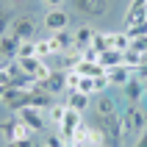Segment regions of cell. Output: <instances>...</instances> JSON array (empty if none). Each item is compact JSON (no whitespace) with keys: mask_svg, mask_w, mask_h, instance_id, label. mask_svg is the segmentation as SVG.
Here are the masks:
<instances>
[{"mask_svg":"<svg viewBox=\"0 0 147 147\" xmlns=\"http://www.w3.org/2000/svg\"><path fill=\"white\" fill-rule=\"evenodd\" d=\"M144 131H147V114L139 106H131L122 114V139H136Z\"/></svg>","mask_w":147,"mask_h":147,"instance_id":"6da1fadb","label":"cell"},{"mask_svg":"<svg viewBox=\"0 0 147 147\" xmlns=\"http://www.w3.org/2000/svg\"><path fill=\"white\" fill-rule=\"evenodd\" d=\"M100 131L106 136V147H119L122 144V117L111 114V117H100Z\"/></svg>","mask_w":147,"mask_h":147,"instance_id":"7a4b0ae2","label":"cell"},{"mask_svg":"<svg viewBox=\"0 0 147 147\" xmlns=\"http://www.w3.org/2000/svg\"><path fill=\"white\" fill-rule=\"evenodd\" d=\"M72 8L78 11V14L94 20V17H106L108 14L111 0H72Z\"/></svg>","mask_w":147,"mask_h":147,"instance_id":"3957f363","label":"cell"},{"mask_svg":"<svg viewBox=\"0 0 147 147\" xmlns=\"http://www.w3.org/2000/svg\"><path fill=\"white\" fill-rule=\"evenodd\" d=\"M0 133L6 136V142H22V139H31V128L20 119V117H14V119H6V122L0 125Z\"/></svg>","mask_w":147,"mask_h":147,"instance_id":"277c9868","label":"cell"},{"mask_svg":"<svg viewBox=\"0 0 147 147\" xmlns=\"http://www.w3.org/2000/svg\"><path fill=\"white\" fill-rule=\"evenodd\" d=\"M17 117H20V119H22V122L28 125L33 133H42L45 128H47V122H50L45 111H39V108H31V106L20 108V111H17Z\"/></svg>","mask_w":147,"mask_h":147,"instance_id":"5b68a950","label":"cell"},{"mask_svg":"<svg viewBox=\"0 0 147 147\" xmlns=\"http://www.w3.org/2000/svg\"><path fill=\"white\" fill-rule=\"evenodd\" d=\"M8 33L17 36L20 42H33V33H36V22L31 17H14L11 25H8Z\"/></svg>","mask_w":147,"mask_h":147,"instance_id":"8992f818","label":"cell"},{"mask_svg":"<svg viewBox=\"0 0 147 147\" xmlns=\"http://www.w3.org/2000/svg\"><path fill=\"white\" fill-rule=\"evenodd\" d=\"M81 122H83V114L67 106V114H64V119H61V125H58V136L64 142H72V133H75V128Z\"/></svg>","mask_w":147,"mask_h":147,"instance_id":"52a82bcc","label":"cell"},{"mask_svg":"<svg viewBox=\"0 0 147 147\" xmlns=\"http://www.w3.org/2000/svg\"><path fill=\"white\" fill-rule=\"evenodd\" d=\"M3 106L8 108V111H20V108L28 106V92L25 89H17V86H6V92H3V100H0Z\"/></svg>","mask_w":147,"mask_h":147,"instance_id":"ba28073f","label":"cell"},{"mask_svg":"<svg viewBox=\"0 0 147 147\" xmlns=\"http://www.w3.org/2000/svg\"><path fill=\"white\" fill-rule=\"evenodd\" d=\"M67 28H69V14L64 8H50L45 14V31L58 33V31H67Z\"/></svg>","mask_w":147,"mask_h":147,"instance_id":"9c48e42d","label":"cell"},{"mask_svg":"<svg viewBox=\"0 0 147 147\" xmlns=\"http://www.w3.org/2000/svg\"><path fill=\"white\" fill-rule=\"evenodd\" d=\"M42 92H47V94H61V92H67V72L64 69H56L47 81L42 83Z\"/></svg>","mask_w":147,"mask_h":147,"instance_id":"30bf717a","label":"cell"},{"mask_svg":"<svg viewBox=\"0 0 147 147\" xmlns=\"http://www.w3.org/2000/svg\"><path fill=\"white\" fill-rule=\"evenodd\" d=\"M106 78H108V83H111V86H125V83L133 78V69H131V67H125V64H119V67L106 69Z\"/></svg>","mask_w":147,"mask_h":147,"instance_id":"8fae6325","label":"cell"},{"mask_svg":"<svg viewBox=\"0 0 147 147\" xmlns=\"http://www.w3.org/2000/svg\"><path fill=\"white\" fill-rule=\"evenodd\" d=\"M122 89H125V97H128V103H131V106H136V100L144 97V81H139V78H136V72H133V78L125 83Z\"/></svg>","mask_w":147,"mask_h":147,"instance_id":"7c38bea8","label":"cell"},{"mask_svg":"<svg viewBox=\"0 0 147 147\" xmlns=\"http://www.w3.org/2000/svg\"><path fill=\"white\" fill-rule=\"evenodd\" d=\"M108 47L119 50V53L131 50V33L128 31H108Z\"/></svg>","mask_w":147,"mask_h":147,"instance_id":"4fadbf2b","label":"cell"},{"mask_svg":"<svg viewBox=\"0 0 147 147\" xmlns=\"http://www.w3.org/2000/svg\"><path fill=\"white\" fill-rule=\"evenodd\" d=\"M28 106L31 108H39V111H47L50 106H53V94H47V92H28Z\"/></svg>","mask_w":147,"mask_h":147,"instance_id":"5bb4252c","label":"cell"},{"mask_svg":"<svg viewBox=\"0 0 147 147\" xmlns=\"http://www.w3.org/2000/svg\"><path fill=\"white\" fill-rule=\"evenodd\" d=\"M94 111H97V117H111V114H117V100L111 97V94H100V97L94 100Z\"/></svg>","mask_w":147,"mask_h":147,"instance_id":"9a60e30c","label":"cell"},{"mask_svg":"<svg viewBox=\"0 0 147 147\" xmlns=\"http://www.w3.org/2000/svg\"><path fill=\"white\" fill-rule=\"evenodd\" d=\"M139 22H147V6H128V11H125V28H133V25Z\"/></svg>","mask_w":147,"mask_h":147,"instance_id":"2e32d148","label":"cell"},{"mask_svg":"<svg viewBox=\"0 0 147 147\" xmlns=\"http://www.w3.org/2000/svg\"><path fill=\"white\" fill-rule=\"evenodd\" d=\"M53 42H56V47H58V56H61V53L75 47V33L72 31H58V33H53Z\"/></svg>","mask_w":147,"mask_h":147,"instance_id":"e0dca14e","label":"cell"},{"mask_svg":"<svg viewBox=\"0 0 147 147\" xmlns=\"http://www.w3.org/2000/svg\"><path fill=\"white\" fill-rule=\"evenodd\" d=\"M122 64L131 67L133 72H136L142 64H147V56L142 53V50H133V47H131V50H125V53H122Z\"/></svg>","mask_w":147,"mask_h":147,"instance_id":"ac0fdd59","label":"cell"},{"mask_svg":"<svg viewBox=\"0 0 147 147\" xmlns=\"http://www.w3.org/2000/svg\"><path fill=\"white\" fill-rule=\"evenodd\" d=\"M33 45H36V58H42V61L47 56H58V47H56V42H53V36L50 39H36Z\"/></svg>","mask_w":147,"mask_h":147,"instance_id":"d6986e66","label":"cell"},{"mask_svg":"<svg viewBox=\"0 0 147 147\" xmlns=\"http://www.w3.org/2000/svg\"><path fill=\"white\" fill-rule=\"evenodd\" d=\"M17 50H20V39L6 33V36H0V53L6 58H17Z\"/></svg>","mask_w":147,"mask_h":147,"instance_id":"ffe728a7","label":"cell"},{"mask_svg":"<svg viewBox=\"0 0 147 147\" xmlns=\"http://www.w3.org/2000/svg\"><path fill=\"white\" fill-rule=\"evenodd\" d=\"M75 47L83 50V47H89L92 45V36H94V28H89V25H81V28H75Z\"/></svg>","mask_w":147,"mask_h":147,"instance_id":"44dd1931","label":"cell"},{"mask_svg":"<svg viewBox=\"0 0 147 147\" xmlns=\"http://www.w3.org/2000/svg\"><path fill=\"white\" fill-rule=\"evenodd\" d=\"M81 61H83V56H81V50H78V47H72V50H67V53H61V69H64V72L75 69Z\"/></svg>","mask_w":147,"mask_h":147,"instance_id":"7402d4cb","label":"cell"},{"mask_svg":"<svg viewBox=\"0 0 147 147\" xmlns=\"http://www.w3.org/2000/svg\"><path fill=\"white\" fill-rule=\"evenodd\" d=\"M67 106L83 114V111L89 108V94H83V92H69V97H67Z\"/></svg>","mask_w":147,"mask_h":147,"instance_id":"603a6c76","label":"cell"},{"mask_svg":"<svg viewBox=\"0 0 147 147\" xmlns=\"http://www.w3.org/2000/svg\"><path fill=\"white\" fill-rule=\"evenodd\" d=\"M100 64L106 67V69H111V67H119L122 64V53H119V50H103V53H100Z\"/></svg>","mask_w":147,"mask_h":147,"instance_id":"cb8c5ba5","label":"cell"},{"mask_svg":"<svg viewBox=\"0 0 147 147\" xmlns=\"http://www.w3.org/2000/svg\"><path fill=\"white\" fill-rule=\"evenodd\" d=\"M64 114H67V103H53V106L47 108V119H50L53 125H56V128L61 125V119H64Z\"/></svg>","mask_w":147,"mask_h":147,"instance_id":"d4e9b609","label":"cell"},{"mask_svg":"<svg viewBox=\"0 0 147 147\" xmlns=\"http://www.w3.org/2000/svg\"><path fill=\"white\" fill-rule=\"evenodd\" d=\"M17 64H20V69H22L25 75H36V69H39V64H42V58H36V56H31V58H14Z\"/></svg>","mask_w":147,"mask_h":147,"instance_id":"484cf974","label":"cell"},{"mask_svg":"<svg viewBox=\"0 0 147 147\" xmlns=\"http://www.w3.org/2000/svg\"><path fill=\"white\" fill-rule=\"evenodd\" d=\"M92 50H97V53H103V50H108V33H100L94 31V36H92Z\"/></svg>","mask_w":147,"mask_h":147,"instance_id":"4316f807","label":"cell"},{"mask_svg":"<svg viewBox=\"0 0 147 147\" xmlns=\"http://www.w3.org/2000/svg\"><path fill=\"white\" fill-rule=\"evenodd\" d=\"M100 144H106V136H103V131H100V128H89L86 147H100Z\"/></svg>","mask_w":147,"mask_h":147,"instance_id":"83f0119b","label":"cell"},{"mask_svg":"<svg viewBox=\"0 0 147 147\" xmlns=\"http://www.w3.org/2000/svg\"><path fill=\"white\" fill-rule=\"evenodd\" d=\"M86 136H89V125L81 122L78 128H75V133H72V142H75V144H83V147H86Z\"/></svg>","mask_w":147,"mask_h":147,"instance_id":"f1b7e54d","label":"cell"},{"mask_svg":"<svg viewBox=\"0 0 147 147\" xmlns=\"http://www.w3.org/2000/svg\"><path fill=\"white\" fill-rule=\"evenodd\" d=\"M31 56H36V45H33V42H20L17 58H31Z\"/></svg>","mask_w":147,"mask_h":147,"instance_id":"f546056e","label":"cell"},{"mask_svg":"<svg viewBox=\"0 0 147 147\" xmlns=\"http://www.w3.org/2000/svg\"><path fill=\"white\" fill-rule=\"evenodd\" d=\"M81 78H83V75H78L75 69H69V72H67V94H69V92H78Z\"/></svg>","mask_w":147,"mask_h":147,"instance_id":"4dcf8cb0","label":"cell"},{"mask_svg":"<svg viewBox=\"0 0 147 147\" xmlns=\"http://www.w3.org/2000/svg\"><path fill=\"white\" fill-rule=\"evenodd\" d=\"M78 92H83V94H94V78H81V86H78Z\"/></svg>","mask_w":147,"mask_h":147,"instance_id":"1f68e13d","label":"cell"},{"mask_svg":"<svg viewBox=\"0 0 147 147\" xmlns=\"http://www.w3.org/2000/svg\"><path fill=\"white\" fill-rule=\"evenodd\" d=\"M125 31L131 33V39H139V36H147V22H139V25H133V28H125Z\"/></svg>","mask_w":147,"mask_h":147,"instance_id":"d6a6232c","label":"cell"},{"mask_svg":"<svg viewBox=\"0 0 147 147\" xmlns=\"http://www.w3.org/2000/svg\"><path fill=\"white\" fill-rule=\"evenodd\" d=\"M111 86L108 83V78L106 75H100V78H94V94H106V89Z\"/></svg>","mask_w":147,"mask_h":147,"instance_id":"836d02e7","label":"cell"},{"mask_svg":"<svg viewBox=\"0 0 147 147\" xmlns=\"http://www.w3.org/2000/svg\"><path fill=\"white\" fill-rule=\"evenodd\" d=\"M42 147H67V142L61 139L58 133H53V136H47V139H45V144H42Z\"/></svg>","mask_w":147,"mask_h":147,"instance_id":"e575fe53","label":"cell"},{"mask_svg":"<svg viewBox=\"0 0 147 147\" xmlns=\"http://www.w3.org/2000/svg\"><path fill=\"white\" fill-rule=\"evenodd\" d=\"M11 20H14L11 14L0 11V36H6V33H8V25H11Z\"/></svg>","mask_w":147,"mask_h":147,"instance_id":"d590c367","label":"cell"},{"mask_svg":"<svg viewBox=\"0 0 147 147\" xmlns=\"http://www.w3.org/2000/svg\"><path fill=\"white\" fill-rule=\"evenodd\" d=\"M131 47H133V50H142V53L147 56V36H139V39H131Z\"/></svg>","mask_w":147,"mask_h":147,"instance_id":"8d00e7d4","label":"cell"},{"mask_svg":"<svg viewBox=\"0 0 147 147\" xmlns=\"http://www.w3.org/2000/svg\"><path fill=\"white\" fill-rule=\"evenodd\" d=\"M133 147H147V131H144V133H139V136L133 139Z\"/></svg>","mask_w":147,"mask_h":147,"instance_id":"74e56055","label":"cell"},{"mask_svg":"<svg viewBox=\"0 0 147 147\" xmlns=\"http://www.w3.org/2000/svg\"><path fill=\"white\" fill-rule=\"evenodd\" d=\"M42 3L50 6V8H61V6H64V0H42Z\"/></svg>","mask_w":147,"mask_h":147,"instance_id":"f35d334b","label":"cell"},{"mask_svg":"<svg viewBox=\"0 0 147 147\" xmlns=\"http://www.w3.org/2000/svg\"><path fill=\"white\" fill-rule=\"evenodd\" d=\"M131 6H142V8H144V6H147V0H131Z\"/></svg>","mask_w":147,"mask_h":147,"instance_id":"ab89813d","label":"cell"},{"mask_svg":"<svg viewBox=\"0 0 147 147\" xmlns=\"http://www.w3.org/2000/svg\"><path fill=\"white\" fill-rule=\"evenodd\" d=\"M6 67H8V61H0V72H3V69H6Z\"/></svg>","mask_w":147,"mask_h":147,"instance_id":"60d3db41","label":"cell"},{"mask_svg":"<svg viewBox=\"0 0 147 147\" xmlns=\"http://www.w3.org/2000/svg\"><path fill=\"white\" fill-rule=\"evenodd\" d=\"M6 147H20V144H17V142H6Z\"/></svg>","mask_w":147,"mask_h":147,"instance_id":"b9f144b4","label":"cell"},{"mask_svg":"<svg viewBox=\"0 0 147 147\" xmlns=\"http://www.w3.org/2000/svg\"><path fill=\"white\" fill-rule=\"evenodd\" d=\"M67 147H83V144H75V142H67Z\"/></svg>","mask_w":147,"mask_h":147,"instance_id":"7bdbcfd3","label":"cell"},{"mask_svg":"<svg viewBox=\"0 0 147 147\" xmlns=\"http://www.w3.org/2000/svg\"><path fill=\"white\" fill-rule=\"evenodd\" d=\"M3 92H6V86H0V100H3Z\"/></svg>","mask_w":147,"mask_h":147,"instance_id":"ee69618b","label":"cell"},{"mask_svg":"<svg viewBox=\"0 0 147 147\" xmlns=\"http://www.w3.org/2000/svg\"><path fill=\"white\" fill-rule=\"evenodd\" d=\"M144 97H147V83H144Z\"/></svg>","mask_w":147,"mask_h":147,"instance_id":"f6af8a7d","label":"cell"},{"mask_svg":"<svg viewBox=\"0 0 147 147\" xmlns=\"http://www.w3.org/2000/svg\"><path fill=\"white\" fill-rule=\"evenodd\" d=\"M14 3H22V0H14Z\"/></svg>","mask_w":147,"mask_h":147,"instance_id":"bcb514c9","label":"cell"},{"mask_svg":"<svg viewBox=\"0 0 147 147\" xmlns=\"http://www.w3.org/2000/svg\"><path fill=\"white\" fill-rule=\"evenodd\" d=\"M100 147H106V144H100Z\"/></svg>","mask_w":147,"mask_h":147,"instance_id":"7dc6e473","label":"cell"},{"mask_svg":"<svg viewBox=\"0 0 147 147\" xmlns=\"http://www.w3.org/2000/svg\"><path fill=\"white\" fill-rule=\"evenodd\" d=\"M36 147H42V144H36Z\"/></svg>","mask_w":147,"mask_h":147,"instance_id":"c3c4849f","label":"cell"}]
</instances>
